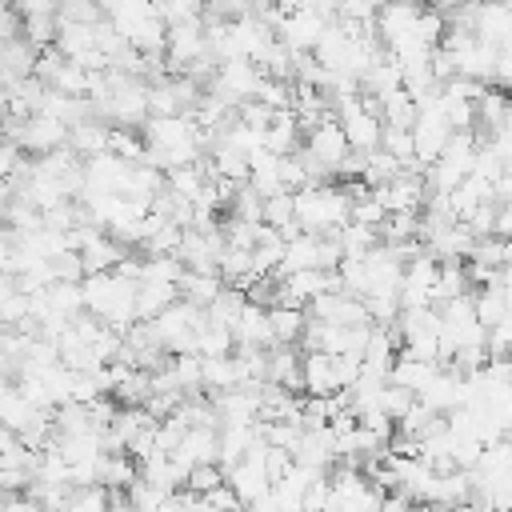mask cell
Wrapping results in <instances>:
<instances>
[{
	"label": "cell",
	"mask_w": 512,
	"mask_h": 512,
	"mask_svg": "<svg viewBox=\"0 0 512 512\" xmlns=\"http://www.w3.org/2000/svg\"><path fill=\"white\" fill-rule=\"evenodd\" d=\"M36 68V48L24 40V36H12V40H0V84H16L24 76H32Z\"/></svg>",
	"instance_id": "cell-14"
},
{
	"label": "cell",
	"mask_w": 512,
	"mask_h": 512,
	"mask_svg": "<svg viewBox=\"0 0 512 512\" xmlns=\"http://www.w3.org/2000/svg\"><path fill=\"white\" fill-rule=\"evenodd\" d=\"M152 12L164 24H188L204 16V0H152Z\"/></svg>",
	"instance_id": "cell-30"
},
{
	"label": "cell",
	"mask_w": 512,
	"mask_h": 512,
	"mask_svg": "<svg viewBox=\"0 0 512 512\" xmlns=\"http://www.w3.org/2000/svg\"><path fill=\"white\" fill-rule=\"evenodd\" d=\"M400 4H420V0H400Z\"/></svg>",
	"instance_id": "cell-39"
},
{
	"label": "cell",
	"mask_w": 512,
	"mask_h": 512,
	"mask_svg": "<svg viewBox=\"0 0 512 512\" xmlns=\"http://www.w3.org/2000/svg\"><path fill=\"white\" fill-rule=\"evenodd\" d=\"M220 288H224V280H220L216 272H192V268H184V276L176 280L180 300H188V304H196V308H208Z\"/></svg>",
	"instance_id": "cell-19"
},
{
	"label": "cell",
	"mask_w": 512,
	"mask_h": 512,
	"mask_svg": "<svg viewBox=\"0 0 512 512\" xmlns=\"http://www.w3.org/2000/svg\"><path fill=\"white\" fill-rule=\"evenodd\" d=\"M48 268H52V280H64V284H80L84 280V264H80V252H60V256H52L48 260Z\"/></svg>",
	"instance_id": "cell-33"
},
{
	"label": "cell",
	"mask_w": 512,
	"mask_h": 512,
	"mask_svg": "<svg viewBox=\"0 0 512 512\" xmlns=\"http://www.w3.org/2000/svg\"><path fill=\"white\" fill-rule=\"evenodd\" d=\"M140 480V464L128 456V452H104L100 464H96V484L108 488V492H120V488H132Z\"/></svg>",
	"instance_id": "cell-15"
},
{
	"label": "cell",
	"mask_w": 512,
	"mask_h": 512,
	"mask_svg": "<svg viewBox=\"0 0 512 512\" xmlns=\"http://www.w3.org/2000/svg\"><path fill=\"white\" fill-rule=\"evenodd\" d=\"M44 304H48V312H56V316H64V320H76V316L84 312V292H80V284L52 280V284L44 288Z\"/></svg>",
	"instance_id": "cell-23"
},
{
	"label": "cell",
	"mask_w": 512,
	"mask_h": 512,
	"mask_svg": "<svg viewBox=\"0 0 512 512\" xmlns=\"http://www.w3.org/2000/svg\"><path fill=\"white\" fill-rule=\"evenodd\" d=\"M264 384H280L288 392H300V352H296V344H272L264 352Z\"/></svg>",
	"instance_id": "cell-12"
},
{
	"label": "cell",
	"mask_w": 512,
	"mask_h": 512,
	"mask_svg": "<svg viewBox=\"0 0 512 512\" xmlns=\"http://www.w3.org/2000/svg\"><path fill=\"white\" fill-rule=\"evenodd\" d=\"M300 388L308 396H336V392H344L336 356L332 352H304L300 356Z\"/></svg>",
	"instance_id": "cell-10"
},
{
	"label": "cell",
	"mask_w": 512,
	"mask_h": 512,
	"mask_svg": "<svg viewBox=\"0 0 512 512\" xmlns=\"http://www.w3.org/2000/svg\"><path fill=\"white\" fill-rule=\"evenodd\" d=\"M304 152L332 176V184H336V172L344 168V160L352 156V148H348V140H344V128L336 124V116L332 120H324V124H316L312 132H308V140H304Z\"/></svg>",
	"instance_id": "cell-6"
},
{
	"label": "cell",
	"mask_w": 512,
	"mask_h": 512,
	"mask_svg": "<svg viewBox=\"0 0 512 512\" xmlns=\"http://www.w3.org/2000/svg\"><path fill=\"white\" fill-rule=\"evenodd\" d=\"M80 292H84V312L96 316L104 328L124 336L136 324V280L120 272H92L80 280Z\"/></svg>",
	"instance_id": "cell-1"
},
{
	"label": "cell",
	"mask_w": 512,
	"mask_h": 512,
	"mask_svg": "<svg viewBox=\"0 0 512 512\" xmlns=\"http://www.w3.org/2000/svg\"><path fill=\"white\" fill-rule=\"evenodd\" d=\"M232 348H236L232 332L220 328V324H212V320H204V328L196 332V356H228Z\"/></svg>",
	"instance_id": "cell-27"
},
{
	"label": "cell",
	"mask_w": 512,
	"mask_h": 512,
	"mask_svg": "<svg viewBox=\"0 0 512 512\" xmlns=\"http://www.w3.org/2000/svg\"><path fill=\"white\" fill-rule=\"evenodd\" d=\"M212 56L208 52V36H204V20H188V24H168V40H164V60L172 64V72H188L196 60Z\"/></svg>",
	"instance_id": "cell-4"
},
{
	"label": "cell",
	"mask_w": 512,
	"mask_h": 512,
	"mask_svg": "<svg viewBox=\"0 0 512 512\" xmlns=\"http://www.w3.org/2000/svg\"><path fill=\"white\" fill-rule=\"evenodd\" d=\"M412 404H416V396H412L408 388H396V384H384V396H380V412H384V416H388L392 424H396V420H400V416H404V412H408Z\"/></svg>",
	"instance_id": "cell-34"
},
{
	"label": "cell",
	"mask_w": 512,
	"mask_h": 512,
	"mask_svg": "<svg viewBox=\"0 0 512 512\" xmlns=\"http://www.w3.org/2000/svg\"><path fill=\"white\" fill-rule=\"evenodd\" d=\"M264 224L276 228L284 240L300 236V228H296V212H292V192H280V196H268V200H264Z\"/></svg>",
	"instance_id": "cell-26"
},
{
	"label": "cell",
	"mask_w": 512,
	"mask_h": 512,
	"mask_svg": "<svg viewBox=\"0 0 512 512\" xmlns=\"http://www.w3.org/2000/svg\"><path fill=\"white\" fill-rule=\"evenodd\" d=\"M244 304H248L244 288H232V284H224V288L216 292V300H212L204 312H208V320H212V324H220V328H228V332H232V324H236V316L244 312Z\"/></svg>",
	"instance_id": "cell-24"
},
{
	"label": "cell",
	"mask_w": 512,
	"mask_h": 512,
	"mask_svg": "<svg viewBox=\"0 0 512 512\" xmlns=\"http://www.w3.org/2000/svg\"><path fill=\"white\" fill-rule=\"evenodd\" d=\"M380 4H384V0H340L336 20H352V24H376Z\"/></svg>",
	"instance_id": "cell-35"
},
{
	"label": "cell",
	"mask_w": 512,
	"mask_h": 512,
	"mask_svg": "<svg viewBox=\"0 0 512 512\" xmlns=\"http://www.w3.org/2000/svg\"><path fill=\"white\" fill-rule=\"evenodd\" d=\"M336 124L344 128V140H348L352 152L368 156V152L380 148V128H384V124H380V116H372V112L360 104V96L336 108Z\"/></svg>",
	"instance_id": "cell-5"
},
{
	"label": "cell",
	"mask_w": 512,
	"mask_h": 512,
	"mask_svg": "<svg viewBox=\"0 0 512 512\" xmlns=\"http://www.w3.org/2000/svg\"><path fill=\"white\" fill-rule=\"evenodd\" d=\"M20 36L40 52V48H52L56 44V16H24V28Z\"/></svg>",
	"instance_id": "cell-32"
},
{
	"label": "cell",
	"mask_w": 512,
	"mask_h": 512,
	"mask_svg": "<svg viewBox=\"0 0 512 512\" xmlns=\"http://www.w3.org/2000/svg\"><path fill=\"white\" fill-rule=\"evenodd\" d=\"M296 148H300V124H296L292 108H280V112L272 116V124L264 128V152H272V156H292Z\"/></svg>",
	"instance_id": "cell-16"
},
{
	"label": "cell",
	"mask_w": 512,
	"mask_h": 512,
	"mask_svg": "<svg viewBox=\"0 0 512 512\" xmlns=\"http://www.w3.org/2000/svg\"><path fill=\"white\" fill-rule=\"evenodd\" d=\"M16 12H20V20L24 16H56V0H8Z\"/></svg>",
	"instance_id": "cell-37"
},
{
	"label": "cell",
	"mask_w": 512,
	"mask_h": 512,
	"mask_svg": "<svg viewBox=\"0 0 512 512\" xmlns=\"http://www.w3.org/2000/svg\"><path fill=\"white\" fill-rule=\"evenodd\" d=\"M348 192L340 184H308L300 192H292V212H296V228L308 236H324V232H340L348 224Z\"/></svg>",
	"instance_id": "cell-2"
},
{
	"label": "cell",
	"mask_w": 512,
	"mask_h": 512,
	"mask_svg": "<svg viewBox=\"0 0 512 512\" xmlns=\"http://www.w3.org/2000/svg\"><path fill=\"white\" fill-rule=\"evenodd\" d=\"M24 160V152H20V144H12V140H0V184L16 172V164Z\"/></svg>",
	"instance_id": "cell-36"
},
{
	"label": "cell",
	"mask_w": 512,
	"mask_h": 512,
	"mask_svg": "<svg viewBox=\"0 0 512 512\" xmlns=\"http://www.w3.org/2000/svg\"><path fill=\"white\" fill-rule=\"evenodd\" d=\"M176 300H180L176 284H168V280H136V320H152Z\"/></svg>",
	"instance_id": "cell-17"
},
{
	"label": "cell",
	"mask_w": 512,
	"mask_h": 512,
	"mask_svg": "<svg viewBox=\"0 0 512 512\" xmlns=\"http://www.w3.org/2000/svg\"><path fill=\"white\" fill-rule=\"evenodd\" d=\"M108 152L120 156L124 164H144V136H136L132 128H112L108 132Z\"/></svg>",
	"instance_id": "cell-28"
},
{
	"label": "cell",
	"mask_w": 512,
	"mask_h": 512,
	"mask_svg": "<svg viewBox=\"0 0 512 512\" xmlns=\"http://www.w3.org/2000/svg\"><path fill=\"white\" fill-rule=\"evenodd\" d=\"M304 324H308V308H284V304H272L268 308L272 344H300Z\"/></svg>",
	"instance_id": "cell-20"
},
{
	"label": "cell",
	"mask_w": 512,
	"mask_h": 512,
	"mask_svg": "<svg viewBox=\"0 0 512 512\" xmlns=\"http://www.w3.org/2000/svg\"><path fill=\"white\" fill-rule=\"evenodd\" d=\"M232 340L240 348H272V328H268V308L264 304H244V312L232 324Z\"/></svg>",
	"instance_id": "cell-13"
},
{
	"label": "cell",
	"mask_w": 512,
	"mask_h": 512,
	"mask_svg": "<svg viewBox=\"0 0 512 512\" xmlns=\"http://www.w3.org/2000/svg\"><path fill=\"white\" fill-rule=\"evenodd\" d=\"M68 144V128L56 120V116H48V112H36V116H28V124H24V136H20V152H36V156H48V152H56V148H64Z\"/></svg>",
	"instance_id": "cell-11"
},
{
	"label": "cell",
	"mask_w": 512,
	"mask_h": 512,
	"mask_svg": "<svg viewBox=\"0 0 512 512\" xmlns=\"http://www.w3.org/2000/svg\"><path fill=\"white\" fill-rule=\"evenodd\" d=\"M452 512H488V508H480V504H476V500H464V504H456V508H452Z\"/></svg>",
	"instance_id": "cell-38"
},
{
	"label": "cell",
	"mask_w": 512,
	"mask_h": 512,
	"mask_svg": "<svg viewBox=\"0 0 512 512\" xmlns=\"http://www.w3.org/2000/svg\"><path fill=\"white\" fill-rule=\"evenodd\" d=\"M328 28V20L320 16V12H312V8H292L288 16H280V24H276V40L292 52V56H300V52H312L316 48V40H320V32Z\"/></svg>",
	"instance_id": "cell-7"
},
{
	"label": "cell",
	"mask_w": 512,
	"mask_h": 512,
	"mask_svg": "<svg viewBox=\"0 0 512 512\" xmlns=\"http://www.w3.org/2000/svg\"><path fill=\"white\" fill-rule=\"evenodd\" d=\"M308 316L320 320V324H336V328H356V324H372L368 320V308L360 296H348V292H324L308 304Z\"/></svg>",
	"instance_id": "cell-9"
},
{
	"label": "cell",
	"mask_w": 512,
	"mask_h": 512,
	"mask_svg": "<svg viewBox=\"0 0 512 512\" xmlns=\"http://www.w3.org/2000/svg\"><path fill=\"white\" fill-rule=\"evenodd\" d=\"M472 308H476V320H480L484 328H496V324L508 316V288H504V280L476 288V292H472Z\"/></svg>",
	"instance_id": "cell-22"
},
{
	"label": "cell",
	"mask_w": 512,
	"mask_h": 512,
	"mask_svg": "<svg viewBox=\"0 0 512 512\" xmlns=\"http://www.w3.org/2000/svg\"><path fill=\"white\" fill-rule=\"evenodd\" d=\"M204 320H208L204 308H196V304H188V300H176V304H168L160 316H152L148 324H152L160 348H164L168 356H180V352H196V332L204 328Z\"/></svg>",
	"instance_id": "cell-3"
},
{
	"label": "cell",
	"mask_w": 512,
	"mask_h": 512,
	"mask_svg": "<svg viewBox=\"0 0 512 512\" xmlns=\"http://www.w3.org/2000/svg\"><path fill=\"white\" fill-rule=\"evenodd\" d=\"M108 124L104 120H84V124H76V128H68V148L80 156V160H92V156H100V152H108Z\"/></svg>",
	"instance_id": "cell-18"
},
{
	"label": "cell",
	"mask_w": 512,
	"mask_h": 512,
	"mask_svg": "<svg viewBox=\"0 0 512 512\" xmlns=\"http://www.w3.org/2000/svg\"><path fill=\"white\" fill-rule=\"evenodd\" d=\"M380 124H388V128H412L416 124V100L404 88L380 96Z\"/></svg>",
	"instance_id": "cell-25"
},
{
	"label": "cell",
	"mask_w": 512,
	"mask_h": 512,
	"mask_svg": "<svg viewBox=\"0 0 512 512\" xmlns=\"http://www.w3.org/2000/svg\"><path fill=\"white\" fill-rule=\"evenodd\" d=\"M440 364H428V360H416V356H408V352H396V364H392V372H388V384H396V388H408L412 396L432 380V372H436Z\"/></svg>",
	"instance_id": "cell-21"
},
{
	"label": "cell",
	"mask_w": 512,
	"mask_h": 512,
	"mask_svg": "<svg viewBox=\"0 0 512 512\" xmlns=\"http://www.w3.org/2000/svg\"><path fill=\"white\" fill-rule=\"evenodd\" d=\"M56 20L60 24H100L104 8L96 0H56Z\"/></svg>",
	"instance_id": "cell-29"
},
{
	"label": "cell",
	"mask_w": 512,
	"mask_h": 512,
	"mask_svg": "<svg viewBox=\"0 0 512 512\" xmlns=\"http://www.w3.org/2000/svg\"><path fill=\"white\" fill-rule=\"evenodd\" d=\"M372 196H376V204L384 208V216H388V212H420V208H424V196H428L424 172H400V176H392L388 184L372 188Z\"/></svg>",
	"instance_id": "cell-8"
},
{
	"label": "cell",
	"mask_w": 512,
	"mask_h": 512,
	"mask_svg": "<svg viewBox=\"0 0 512 512\" xmlns=\"http://www.w3.org/2000/svg\"><path fill=\"white\" fill-rule=\"evenodd\" d=\"M224 484V468L220 464H196L188 476H184V488L180 492H192V496H208L212 488Z\"/></svg>",
	"instance_id": "cell-31"
}]
</instances>
